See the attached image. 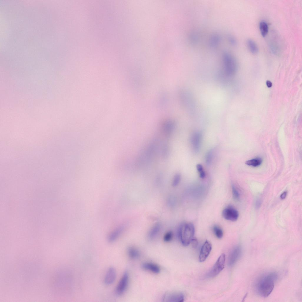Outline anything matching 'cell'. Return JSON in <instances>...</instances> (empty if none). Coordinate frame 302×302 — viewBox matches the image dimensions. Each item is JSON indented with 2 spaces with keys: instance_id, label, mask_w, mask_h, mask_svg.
Segmentation results:
<instances>
[{
  "instance_id": "obj_1",
  "label": "cell",
  "mask_w": 302,
  "mask_h": 302,
  "mask_svg": "<svg viewBox=\"0 0 302 302\" xmlns=\"http://www.w3.org/2000/svg\"><path fill=\"white\" fill-rule=\"evenodd\" d=\"M278 278L275 272H271L261 277L256 283V289L257 293L264 297L268 296L273 290L275 282Z\"/></svg>"
},
{
  "instance_id": "obj_2",
  "label": "cell",
  "mask_w": 302,
  "mask_h": 302,
  "mask_svg": "<svg viewBox=\"0 0 302 302\" xmlns=\"http://www.w3.org/2000/svg\"><path fill=\"white\" fill-rule=\"evenodd\" d=\"M222 72L228 76H233L236 73L238 67L237 62L234 57L229 52L225 51L222 54Z\"/></svg>"
},
{
  "instance_id": "obj_3",
  "label": "cell",
  "mask_w": 302,
  "mask_h": 302,
  "mask_svg": "<svg viewBox=\"0 0 302 302\" xmlns=\"http://www.w3.org/2000/svg\"><path fill=\"white\" fill-rule=\"evenodd\" d=\"M179 93L180 102L187 112L191 115L196 113V103L192 93L187 90L183 89Z\"/></svg>"
},
{
  "instance_id": "obj_4",
  "label": "cell",
  "mask_w": 302,
  "mask_h": 302,
  "mask_svg": "<svg viewBox=\"0 0 302 302\" xmlns=\"http://www.w3.org/2000/svg\"><path fill=\"white\" fill-rule=\"evenodd\" d=\"M194 226L191 223H183L179 228L178 237L181 243L184 246L189 245L194 237Z\"/></svg>"
},
{
  "instance_id": "obj_5",
  "label": "cell",
  "mask_w": 302,
  "mask_h": 302,
  "mask_svg": "<svg viewBox=\"0 0 302 302\" xmlns=\"http://www.w3.org/2000/svg\"><path fill=\"white\" fill-rule=\"evenodd\" d=\"M225 260V255L224 253L222 254L214 266L207 273V276L212 278L217 275L224 268Z\"/></svg>"
},
{
  "instance_id": "obj_6",
  "label": "cell",
  "mask_w": 302,
  "mask_h": 302,
  "mask_svg": "<svg viewBox=\"0 0 302 302\" xmlns=\"http://www.w3.org/2000/svg\"><path fill=\"white\" fill-rule=\"evenodd\" d=\"M129 280V274L126 271L123 274L116 287V292L117 295H121L125 292L128 285Z\"/></svg>"
},
{
  "instance_id": "obj_7",
  "label": "cell",
  "mask_w": 302,
  "mask_h": 302,
  "mask_svg": "<svg viewBox=\"0 0 302 302\" xmlns=\"http://www.w3.org/2000/svg\"><path fill=\"white\" fill-rule=\"evenodd\" d=\"M222 214L225 219L233 221H236L239 215L237 209L231 206H228L224 209L222 211Z\"/></svg>"
},
{
  "instance_id": "obj_8",
  "label": "cell",
  "mask_w": 302,
  "mask_h": 302,
  "mask_svg": "<svg viewBox=\"0 0 302 302\" xmlns=\"http://www.w3.org/2000/svg\"><path fill=\"white\" fill-rule=\"evenodd\" d=\"M184 295L180 293L168 292L163 298V301L169 302H182L184 300Z\"/></svg>"
},
{
  "instance_id": "obj_9",
  "label": "cell",
  "mask_w": 302,
  "mask_h": 302,
  "mask_svg": "<svg viewBox=\"0 0 302 302\" xmlns=\"http://www.w3.org/2000/svg\"><path fill=\"white\" fill-rule=\"evenodd\" d=\"M242 253L241 247L240 246L235 247L232 250L228 257L229 265H233L240 257Z\"/></svg>"
},
{
  "instance_id": "obj_10",
  "label": "cell",
  "mask_w": 302,
  "mask_h": 302,
  "mask_svg": "<svg viewBox=\"0 0 302 302\" xmlns=\"http://www.w3.org/2000/svg\"><path fill=\"white\" fill-rule=\"evenodd\" d=\"M212 249V245L211 242L206 240L203 245L199 256L200 262L204 261L209 255Z\"/></svg>"
},
{
  "instance_id": "obj_11",
  "label": "cell",
  "mask_w": 302,
  "mask_h": 302,
  "mask_svg": "<svg viewBox=\"0 0 302 302\" xmlns=\"http://www.w3.org/2000/svg\"><path fill=\"white\" fill-rule=\"evenodd\" d=\"M201 139L202 135L199 132H195L191 136V143L193 150L196 152H198L199 150Z\"/></svg>"
},
{
  "instance_id": "obj_12",
  "label": "cell",
  "mask_w": 302,
  "mask_h": 302,
  "mask_svg": "<svg viewBox=\"0 0 302 302\" xmlns=\"http://www.w3.org/2000/svg\"><path fill=\"white\" fill-rule=\"evenodd\" d=\"M175 127V123L173 120L168 119L162 123V129L164 134L167 137H169L173 132Z\"/></svg>"
},
{
  "instance_id": "obj_13",
  "label": "cell",
  "mask_w": 302,
  "mask_h": 302,
  "mask_svg": "<svg viewBox=\"0 0 302 302\" xmlns=\"http://www.w3.org/2000/svg\"><path fill=\"white\" fill-rule=\"evenodd\" d=\"M116 277V272L115 269L112 267H109L108 270L104 278V282L108 285L113 283L115 281Z\"/></svg>"
},
{
  "instance_id": "obj_14",
  "label": "cell",
  "mask_w": 302,
  "mask_h": 302,
  "mask_svg": "<svg viewBox=\"0 0 302 302\" xmlns=\"http://www.w3.org/2000/svg\"><path fill=\"white\" fill-rule=\"evenodd\" d=\"M123 229V226H119L112 230L108 235V241L110 242L114 241L121 234Z\"/></svg>"
},
{
  "instance_id": "obj_15",
  "label": "cell",
  "mask_w": 302,
  "mask_h": 302,
  "mask_svg": "<svg viewBox=\"0 0 302 302\" xmlns=\"http://www.w3.org/2000/svg\"><path fill=\"white\" fill-rule=\"evenodd\" d=\"M142 266L145 270L154 273H158L160 271V267L157 264L152 262H145L142 264Z\"/></svg>"
},
{
  "instance_id": "obj_16",
  "label": "cell",
  "mask_w": 302,
  "mask_h": 302,
  "mask_svg": "<svg viewBox=\"0 0 302 302\" xmlns=\"http://www.w3.org/2000/svg\"><path fill=\"white\" fill-rule=\"evenodd\" d=\"M246 43L248 49L251 53L254 54L257 53L259 49L257 44L253 40L249 39L247 40Z\"/></svg>"
},
{
  "instance_id": "obj_17",
  "label": "cell",
  "mask_w": 302,
  "mask_h": 302,
  "mask_svg": "<svg viewBox=\"0 0 302 302\" xmlns=\"http://www.w3.org/2000/svg\"><path fill=\"white\" fill-rule=\"evenodd\" d=\"M160 228V223H158L155 224L151 228L148 234L149 238L152 239L155 238L159 233Z\"/></svg>"
},
{
  "instance_id": "obj_18",
  "label": "cell",
  "mask_w": 302,
  "mask_h": 302,
  "mask_svg": "<svg viewBox=\"0 0 302 302\" xmlns=\"http://www.w3.org/2000/svg\"><path fill=\"white\" fill-rule=\"evenodd\" d=\"M127 253L130 258L133 259L138 258L140 255V253L139 250L133 247H130L128 248Z\"/></svg>"
},
{
  "instance_id": "obj_19",
  "label": "cell",
  "mask_w": 302,
  "mask_h": 302,
  "mask_svg": "<svg viewBox=\"0 0 302 302\" xmlns=\"http://www.w3.org/2000/svg\"><path fill=\"white\" fill-rule=\"evenodd\" d=\"M259 29L262 36L265 37L268 32V27L267 24L265 21L261 22L259 24Z\"/></svg>"
},
{
  "instance_id": "obj_20",
  "label": "cell",
  "mask_w": 302,
  "mask_h": 302,
  "mask_svg": "<svg viewBox=\"0 0 302 302\" xmlns=\"http://www.w3.org/2000/svg\"><path fill=\"white\" fill-rule=\"evenodd\" d=\"M220 40V36L217 34H214L211 36L209 39V44L212 47L217 46L219 43Z\"/></svg>"
},
{
  "instance_id": "obj_21",
  "label": "cell",
  "mask_w": 302,
  "mask_h": 302,
  "mask_svg": "<svg viewBox=\"0 0 302 302\" xmlns=\"http://www.w3.org/2000/svg\"><path fill=\"white\" fill-rule=\"evenodd\" d=\"M262 163V160L257 158L247 160L245 162V164L249 166L257 167L260 165Z\"/></svg>"
},
{
  "instance_id": "obj_22",
  "label": "cell",
  "mask_w": 302,
  "mask_h": 302,
  "mask_svg": "<svg viewBox=\"0 0 302 302\" xmlns=\"http://www.w3.org/2000/svg\"><path fill=\"white\" fill-rule=\"evenodd\" d=\"M213 230L216 236L219 239L221 238L223 234L222 229L219 226H215L213 228Z\"/></svg>"
},
{
  "instance_id": "obj_23",
  "label": "cell",
  "mask_w": 302,
  "mask_h": 302,
  "mask_svg": "<svg viewBox=\"0 0 302 302\" xmlns=\"http://www.w3.org/2000/svg\"><path fill=\"white\" fill-rule=\"evenodd\" d=\"M213 157V151L211 149L209 150L205 156V161L207 165H210L212 162Z\"/></svg>"
},
{
  "instance_id": "obj_24",
  "label": "cell",
  "mask_w": 302,
  "mask_h": 302,
  "mask_svg": "<svg viewBox=\"0 0 302 302\" xmlns=\"http://www.w3.org/2000/svg\"><path fill=\"white\" fill-rule=\"evenodd\" d=\"M232 195L234 199L237 200H239L240 198L239 193L235 186L234 185L232 186Z\"/></svg>"
},
{
  "instance_id": "obj_25",
  "label": "cell",
  "mask_w": 302,
  "mask_h": 302,
  "mask_svg": "<svg viewBox=\"0 0 302 302\" xmlns=\"http://www.w3.org/2000/svg\"><path fill=\"white\" fill-rule=\"evenodd\" d=\"M181 179V175L179 173L176 174L173 178L172 185L173 186H177L179 183Z\"/></svg>"
},
{
  "instance_id": "obj_26",
  "label": "cell",
  "mask_w": 302,
  "mask_h": 302,
  "mask_svg": "<svg viewBox=\"0 0 302 302\" xmlns=\"http://www.w3.org/2000/svg\"><path fill=\"white\" fill-rule=\"evenodd\" d=\"M173 234L171 231H169L166 232L164 235L163 239L165 242H170L172 239Z\"/></svg>"
},
{
  "instance_id": "obj_27",
  "label": "cell",
  "mask_w": 302,
  "mask_h": 302,
  "mask_svg": "<svg viewBox=\"0 0 302 302\" xmlns=\"http://www.w3.org/2000/svg\"><path fill=\"white\" fill-rule=\"evenodd\" d=\"M228 39L229 42L232 45H235L236 44V40L233 36H229L228 37Z\"/></svg>"
},
{
  "instance_id": "obj_28",
  "label": "cell",
  "mask_w": 302,
  "mask_h": 302,
  "mask_svg": "<svg viewBox=\"0 0 302 302\" xmlns=\"http://www.w3.org/2000/svg\"><path fill=\"white\" fill-rule=\"evenodd\" d=\"M191 242L193 247H196L198 244V241L197 239L194 237L192 239Z\"/></svg>"
},
{
  "instance_id": "obj_29",
  "label": "cell",
  "mask_w": 302,
  "mask_h": 302,
  "mask_svg": "<svg viewBox=\"0 0 302 302\" xmlns=\"http://www.w3.org/2000/svg\"><path fill=\"white\" fill-rule=\"evenodd\" d=\"M261 201L260 199H257L255 202V207L257 209H259L261 206Z\"/></svg>"
},
{
  "instance_id": "obj_30",
  "label": "cell",
  "mask_w": 302,
  "mask_h": 302,
  "mask_svg": "<svg viewBox=\"0 0 302 302\" xmlns=\"http://www.w3.org/2000/svg\"><path fill=\"white\" fill-rule=\"evenodd\" d=\"M196 168L198 171L200 173L203 170V167L202 165L200 164H198L196 165Z\"/></svg>"
},
{
  "instance_id": "obj_31",
  "label": "cell",
  "mask_w": 302,
  "mask_h": 302,
  "mask_svg": "<svg viewBox=\"0 0 302 302\" xmlns=\"http://www.w3.org/2000/svg\"><path fill=\"white\" fill-rule=\"evenodd\" d=\"M206 175V173L203 170L199 173L200 177L202 179L204 178L205 177Z\"/></svg>"
},
{
  "instance_id": "obj_32",
  "label": "cell",
  "mask_w": 302,
  "mask_h": 302,
  "mask_svg": "<svg viewBox=\"0 0 302 302\" xmlns=\"http://www.w3.org/2000/svg\"><path fill=\"white\" fill-rule=\"evenodd\" d=\"M287 195V192L285 191L280 196V198L281 199H284L286 197Z\"/></svg>"
},
{
  "instance_id": "obj_33",
  "label": "cell",
  "mask_w": 302,
  "mask_h": 302,
  "mask_svg": "<svg viewBox=\"0 0 302 302\" xmlns=\"http://www.w3.org/2000/svg\"><path fill=\"white\" fill-rule=\"evenodd\" d=\"M266 85L268 87L270 88L272 86V83L270 81H266Z\"/></svg>"
}]
</instances>
